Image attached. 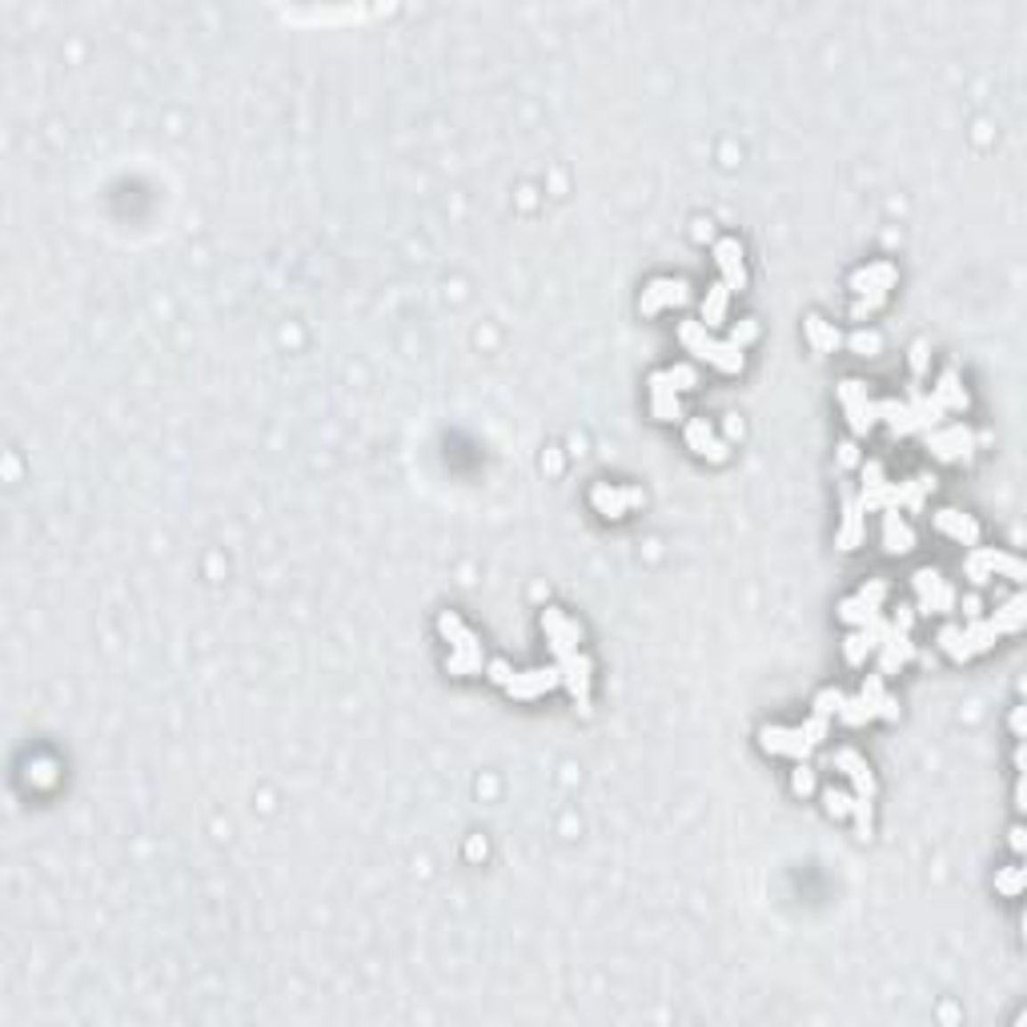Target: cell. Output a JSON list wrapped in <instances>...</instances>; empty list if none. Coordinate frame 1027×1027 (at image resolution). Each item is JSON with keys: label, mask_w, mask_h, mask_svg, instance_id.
I'll return each mask as SVG.
<instances>
[{"label": "cell", "mask_w": 1027, "mask_h": 1027, "mask_svg": "<svg viewBox=\"0 0 1027 1027\" xmlns=\"http://www.w3.org/2000/svg\"><path fill=\"white\" fill-rule=\"evenodd\" d=\"M963 639H967V650H971V655H979V650H991V647H995L999 631H995L991 623H983V618H967V626H963Z\"/></svg>", "instance_id": "obj_33"}, {"label": "cell", "mask_w": 1027, "mask_h": 1027, "mask_svg": "<svg viewBox=\"0 0 1027 1027\" xmlns=\"http://www.w3.org/2000/svg\"><path fill=\"white\" fill-rule=\"evenodd\" d=\"M558 674H562V687L570 690V698L578 703V711L583 714H591V674H594V666H591V658L586 655H566V658H558Z\"/></svg>", "instance_id": "obj_8"}, {"label": "cell", "mask_w": 1027, "mask_h": 1027, "mask_svg": "<svg viewBox=\"0 0 1027 1027\" xmlns=\"http://www.w3.org/2000/svg\"><path fill=\"white\" fill-rule=\"evenodd\" d=\"M859 599H867V602H875V607H879V602L887 599V583H883V578H871V583L859 591Z\"/></svg>", "instance_id": "obj_45"}, {"label": "cell", "mask_w": 1027, "mask_h": 1027, "mask_svg": "<svg viewBox=\"0 0 1027 1027\" xmlns=\"http://www.w3.org/2000/svg\"><path fill=\"white\" fill-rule=\"evenodd\" d=\"M935 490V477L931 474H915L907 477V482L895 485V509L907 506V509H923V501H927V493Z\"/></svg>", "instance_id": "obj_25"}, {"label": "cell", "mask_w": 1027, "mask_h": 1027, "mask_svg": "<svg viewBox=\"0 0 1027 1027\" xmlns=\"http://www.w3.org/2000/svg\"><path fill=\"white\" fill-rule=\"evenodd\" d=\"M851 815H855V823H859V835H871V799H859L855 795V803H851Z\"/></svg>", "instance_id": "obj_44"}, {"label": "cell", "mask_w": 1027, "mask_h": 1027, "mask_svg": "<svg viewBox=\"0 0 1027 1027\" xmlns=\"http://www.w3.org/2000/svg\"><path fill=\"white\" fill-rule=\"evenodd\" d=\"M706 362H711L714 370H722V373H738L746 357H743V346H735V341H711Z\"/></svg>", "instance_id": "obj_30"}, {"label": "cell", "mask_w": 1027, "mask_h": 1027, "mask_svg": "<svg viewBox=\"0 0 1027 1027\" xmlns=\"http://www.w3.org/2000/svg\"><path fill=\"white\" fill-rule=\"evenodd\" d=\"M843 341H847V346L855 349L859 357H875V354H879V349H883V338H879V333H875V330H855V333H851V338H843Z\"/></svg>", "instance_id": "obj_38"}, {"label": "cell", "mask_w": 1027, "mask_h": 1027, "mask_svg": "<svg viewBox=\"0 0 1027 1027\" xmlns=\"http://www.w3.org/2000/svg\"><path fill=\"white\" fill-rule=\"evenodd\" d=\"M903 402H907V410H911V418H915V429H919V434H927V429H939V418H943V413H947L943 405H939V402H935V397H931V394H923L919 386H911V389H907V397H903Z\"/></svg>", "instance_id": "obj_19"}, {"label": "cell", "mask_w": 1027, "mask_h": 1027, "mask_svg": "<svg viewBox=\"0 0 1027 1027\" xmlns=\"http://www.w3.org/2000/svg\"><path fill=\"white\" fill-rule=\"evenodd\" d=\"M1023 623H1027V602H1023V599H1007L999 610H995V618H991V626H995L999 634H1015Z\"/></svg>", "instance_id": "obj_31"}, {"label": "cell", "mask_w": 1027, "mask_h": 1027, "mask_svg": "<svg viewBox=\"0 0 1027 1027\" xmlns=\"http://www.w3.org/2000/svg\"><path fill=\"white\" fill-rule=\"evenodd\" d=\"M714 265H719L722 285H727V289H743V285H746L743 245H738L735 237H722V241H714Z\"/></svg>", "instance_id": "obj_14"}, {"label": "cell", "mask_w": 1027, "mask_h": 1027, "mask_svg": "<svg viewBox=\"0 0 1027 1027\" xmlns=\"http://www.w3.org/2000/svg\"><path fill=\"white\" fill-rule=\"evenodd\" d=\"M939 647H943V655L947 658H955V663H967L971 658V650H967V639H963V626H955V623H947L943 631H939Z\"/></svg>", "instance_id": "obj_34"}, {"label": "cell", "mask_w": 1027, "mask_h": 1027, "mask_svg": "<svg viewBox=\"0 0 1027 1027\" xmlns=\"http://www.w3.org/2000/svg\"><path fill=\"white\" fill-rule=\"evenodd\" d=\"M754 333H759L754 322H738L735 330H730V341H735V346H746V341H754Z\"/></svg>", "instance_id": "obj_47"}, {"label": "cell", "mask_w": 1027, "mask_h": 1027, "mask_svg": "<svg viewBox=\"0 0 1027 1027\" xmlns=\"http://www.w3.org/2000/svg\"><path fill=\"white\" fill-rule=\"evenodd\" d=\"M666 381H671V386L682 394V389H695V386H698V373H695V365L679 362V365H671V370H666Z\"/></svg>", "instance_id": "obj_40"}, {"label": "cell", "mask_w": 1027, "mask_h": 1027, "mask_svg": "<svg viewBox=\"0 0 1027 1027\" xmlns=\"http://www.w3.org/2000/svg\"><path fill=\"white\" fill-rule=\"evenodd\" d=\"M791 787H795L799 795H811V791H815V770H811V767H799V770H795V778H791Z\"/></svg>", "instance_id": "obj_46"}, {"label": "cell", "mask_w": 1027, "mask_h": 1027, "mask_svg": "<svg viewBox=\"0 0 1027 1027\" xmlns=\"http://www.w3.org/2000/svg\"><path fill=\"white\" fill-rule=\"evenodd\" d=\"M679 341H682V346H687L695 357H703V362H706V354H711V341H714V338H711V330H706L703 322H682V325H679Z\"/></svg>", "instance_id": "obj_32"}, {"label": "cell", "mask_w": 1027, "mask_h": 1027, "mask_svg": "<svg viewBox=\"0 0 1027 1027\" xmlns=\"http://www.w3.org/2000/svg\"><path fill=\"white\" fill-rule=\"evenodd\" d=\"M835 714H839V719L847 722V727H863V722H871V719H875L871 706L863 703V695H855V698L843 695V703H839V711H835Z\"/></svg>", "instance_id": "obj_36"}, {"label": "cell", "mask_w": 1027, "mask_h": 1027, "mask_svg": "<svg viewBox=\"0 0 1027 1027\" xmlns=\"http://www.w3.org/2000/svg\"><path fill=\"white\" fill-rule=\"evenodd\" d=\"M759 746L767 754H787V759H807L815 746L803 738L799 727H762L759 730Z\"/></svg>", "instance_id": "obj_11"}, {"label": "cell", "mask_w": 1027, "mask_h": 1027, "mask_svg": "<svg viewBox=\"0 0 1027 1027\" xmlns=\"http://www.w3.org/2000/svg\"><path fill=\"white\" fill-rule=\"evenodd\" d=\"M687 445L698 453V458H706V461H722V458H727V442L714 434L706 418L687 421Z\"/></svg>", "instance_id": "obj_16"}, {"label": "cell", "mask_w": 1027, "mask_h": 1027, "mask_svg": "<svg viewBox=\"0 0 1027 1027\" xmlns=\"http://www.w3.org/2000/svg\"><path fill=\"white\" fill-rule=\"evenodd\" d=\"M839 703H843V690L827 687V690H819V695H815V711H811V714H823V719H831V714L839 711Z\"/></svg>", "instance_id": "obj_42"}, {"label": "cell", "mask_w": 1027, "mask_h": 1027, "mask_svg": "<svg viewBox=\"0 0 1027 1027\" xmlns=\"http://www.w3.org/2000/svg\"><path fill=\"white\" fill-rule=\"evenodd\" d=\"M863 514H867V509L859 506V498H847V506H843V522H839V534H835V546H839V550H855V546L863 542V534H867Z\"/></svg>", "instance_id": "obj_22"}, {"label": "cell", "mask_w": 1027, "mask_h": 1027, "mask_svg": "<svg viewBox=\"0 0 1027 1027\" xmlns=\"http://www.w3.org/2000/svg\"><path fill=\"white\" fill-rule=\"evenodd\" d=\"M891 285H895V265H887V261H875V265L859 269V273L851 277V289L859 293V301H855V309H851V314H855V317H867L871 309H879Z\"/></svg>", "instance_id": "obj_3"}, {"label": "cell", "mask_w": 1027, "mask_h": 1027, "mask_svg": "<svg viewBox=\"0 0 1027 1027\" xmlns=\"http://www.w3.org/2000/svg\"><path fill=\"white\" fill-rule=\"evenodd\" d=\"M807 341L819 349V354H835V349L843 346V333L835 330L831 322H823V317H807Z\"/></svg>", "instance_id": "obj_29"}, {"label": "cell", "mask_w": 1027, "mask_h": 1027, "mask_svg": "<svg viewBox=\"0 0 1027 1027\" xmlns=\"http://www.w3.org/2000/svg\"><path fill=\"white\" fill-rule=\"evenodd\" d=\"M963 575H967L975 586L991 583L995 575L1011 578V583H1023V578H1027V566L1015 558V554H1007V550H991V546H971L967 562H963Z\"/></svg>", "instance_id": "obj_2"}, {"label": "cell", "mask_w": 1027, "mask_h": 1027, "mask_svg": "<svg viewBox=\"0 0 1027 1027\" xmlns=\"http://www.w3.org/2000/svg\"><path fill=\"white\" fill-rule=\"evenodd\" d=\"M935 530H943L947 538L963 546H979V522L963 509H935Z\"/></svg>", "instance_id": "obj_17"}, {"label": "cell", "mask_w": 1027, "mask_h": 1027, "mask_svg": "<svg viewBox=\"0 0 1027 1027\" xmlns=\"http://www.w3.org/2000/svg\"><path fill=\"white\" fill-rule=\"evenodd\" d=\"M867 655H875V647H871V639H867L863 631H855V634H847V639H843V658H847L851 666H859Z\"/></svg>", "instance_id": "obj_37"}, {"label": "cell", "mask_w": 1027, "mask_h": 1027, "mask_svg": "<svg viewBox=\"0 0 1027 1027\" xmlns=\"http://www.w3.org/2000/svg\"><path fill=\"white\" fill-rule=\"evenodd\" d=\"M542 631H546V642H550L554 658L575 655L578 642H583V631H578V623H570V618L562 615L558 607H546V610H542Z\"/></svg>", "instance_id": "obj_9"}, {"label": "cell", "mask_w": 1027, "mask_h": 1027, "mask_svg": "<svg viewBox=\"0 0 1027 1027\" xmlns=\"http://www.w3.org/2000/svg\"><path fill=\"white\" fill-rule=\"evenodd\" d=\"M875 413H879V418L887 421L891 434H899V437L919 434V429H915L911 410H907V402H899V397H887V402H875Z\"/></svg>", "instance_id": "obj_24"}, {"label": "cell", "mask_w": 1027, "mask_h": 1027, "mask_svg": "<svg viewBox=\"0 0 1027 1027\" xmlns=\"http://www.w3.org/2000/svg\"><path fill=\"white\" fill-rule=\"evenodd\" d=\"M650 410H655V418H663V421L682 418L679 389L666 381V370H663V373H650Z\"/></svg>", "instance_id": "obj_20"}, {"label": "cell", "mask_w": 1027, "mask_h": 1027, "mask_svg": "<svg viewBox=\"0 0 1027 1027\" xmlns=\"http://www.w3.org/2000/svg\"><path fill=\"white\" fill-rule=\"evenodd\" d=\"M935 397L943 410H967V389H963V381H959V373L955 370H943L939 373V386H935Z\"/></svg>", "instance_id": "obj_26"}, {"label": "cell", "mask_w": 1027, "mask_h": 1027, "mask_svg": "<svg viewBox=\"0 0 1027 1027\" xmlns=\"http://www.w3.org/2000/svg\"><path fill=\"white\" fill-rule=\"evenodd\" d=\"M827 722H831V719H823V714H811V719L799 727V730H803V738H807L811 746H819V743L827 738Z\"/></svg>", "instance_id": "obj_43"}, {"label": "cell", "mask_w": 1027, "mask_h": 1027, "mask_svg": "<svg viewBox=\"0 0 1027 1027\" xmlns=\"http://www.w3.org/2000/svg\"><path fill=\"white\" fill-rule=\"evenodd\" d=\"M979 610H983L979 594H967V599H963V615H967V618H979Z\"/></svg>", "instance_id": "obj_53"}, {"label": "cell", "mask_w": 1027, "mask_h": 1027, "mask_svg": "<svg viewBox=\"0 0 1027 1027\" xmlns=\"http://www.w3.org/2000/svg\"><path fill=\"white\" fill-rule=\"evenodd\" d=\"M591 501H594V509H599L602 518H623V514H631L634 506L647 501V493H642L639 485H607V482H599L591 490Z\"/></svg>", "instance_id": "obj_6"}, {"label": "cell", "mask_w": 1027, "mask_h": 1027, "mask_svg": "<svg viewBox=\"0 0 1027 1027\" xmlns=\"http://www.w3.org/2000/svg\"><path fill=\"white\" fill-rule=\"evenodd\" d=\"M1011 847L1023 851V827H1015V831H1011Z\"/></svg>", "instance_id": "obj_54"}, {"label": "cell", "mask_w": 1027, "mask_h": 1027, "mask_svg": "<svg viewBox=\"0 0 1027 1027\" xmlns=\"http://www.w3.org/2000/svg\"><path fill=\"white\" fill-rule=\"evenodd\" d=\"M875 655H879V674H899V671H903V666L915 658V647H911V639H907V634L891 631L887 639L879 642V650H875Z\"/></svg>", "instance_id": "obj_18"}, {"label": "cell", "mask_w": 1027, "mask_h": 1027, "mask_svg": "<svg viewBox=\"0 0 1027 1027\" xmlns=\"http://www.w3.org/2000/svg\"><path fill=\"white\" fill-rule=\"evenodd\" d=\"M911 583H915V591H919V610H927V615H951L955 610V586L947 583L935 566L915 570Z\"/></svg>", "instance_id": "obj_4"}, {"label": "cell", "mask_w": 1027, "mask_h": 1027, "mask_svg": "<svg viewBox=\"0 0 1027 1027\" xmlns=\"http://www.w3.org/2000/svg\"><path fill=\"white\" fill-rule=\"evenodd\" d=\"M859 695H863V703L871 706L875 719H887V722L899 719V698L887 695V687H883V674H867V679H863V690H859Z\"/></svg>", "instance_id": "obj_21"}, {"label": "cell", "mask_w": 1027, "mask_h": 1027, "mask_svg": "<svg viewBox=\"0 0 1027 1027\" xmlns=\"http://www.w3.org/2000/svg\"><path fill=\"white\" fill-rule=\"evenodd\" d=\"M911 623H915V607H899V610H895V623H891V631L907 634V631H911Z\"/></svg>", "instance_id": "obj_49"}, {"label": "cell", "mask_w": 1027, "mask_h": 1027, "mask_svg": "<svg viewBox=\"0 0 1027 1027\" xmlns=\"http://www.w3.org/2000/svg\"><path fill=\"white\" fill-rule=\"evenodd\" d=\"M687 301H690L687 281H679V277H658V281H650L647 289H642L639 309L650 317V314H658V309H666V306H687Z\"/></svg>", "instance_id": "obj_10"}, {"label": "cell", "mask_w": 1027, "mask_h": 1027, "mask_svg": "<svg viewBox=\"0 0 1027 1027\" xmlns=\"http://www.w3.org/2000/svg\"><path fill=\"white\" fill-rule=\"evenodd\" d=\"M1011 727H1015V735H1023V711L1011 714Z\"/></svg>", "instance_id": "obj_55"}, {"label": "cell", "mask_w": 1027, "mask_h": 1027, "mask_svg": "<svg viewBox=\"0 0 1027 1027\" xmlns=\"http://www.w3.org/2000/svg\"><path fill=\"white\" fill-rule=\"evenodd\" d=\"M839 402H843V413H847L851 434H867V429L879 421V413H875V402H871V394H867L863 381H855V378L839 381Z\"/></svg>", "instance_id": "obj_5"}, {"label": "cell", "mask_w": 1027, "mask_h": 1027, "mask_svg": "<svg viewBox=\"0 0 1027 1027\" xmlns=\"http://www.w3.org/2000/svg\"><path fill=\"white\" fill-rule=\"evenodd\" d=\"M859 506L863 509H895V482H887L879 461H867L863 466V493H859Z\"/></svg>", "instance_id": "obj_12"}, {"label": "cell", "mask_w": 1027, "mask_h": 1027, "mask_svg": "<svg viewBox=\"0 0 1027 1027\" xmlns=\"http://www.w3.org/2000/svg\"><path fill=\"white\" fill-rule=\"evenodd\" d=\"M29 778H33V783H53V762H33Z\"/></svg>", "instance_id": "obj_52"}, {"label": "cell", "mask_w": 1027, "mask_h": 1027, "mask_svg": "<svg viewBox=\"0 0 1027 1027\" xmlns=\"http://www.w3.org/2000/svg\"><path fill=\"white\" fill-rule=\"evenodd\" d=\"M883 546H887V554H911L915 550V530L899 518V509H887V514H883Z\"/></svg>", "instance_id": "obj_23"}, {"label": "cell", "mask_w": 1027, "mask_h": 1027, "mask_svg": "<svg viewBox=\"0 0 1027 1027\" xmlns=\"http://www.w3.org/2000/svg\"><path fill=\"white\" fill-rule=\"evenodd\" d=\"M927 450L935 453L939 461H959V458H971L975 450V434L967 426H943V429H927Z\"/></svg>", "instance_id": "obj_7"}, {"label": "cell", "mask_w": 1027, "mask_h": 1027, "mask_svg": "<svg viewBox=\"0 0 1027 1027\" xmlns=\"http://www.w3.org/2000/svg\"><path fill=\"white\" fill-rule=\"evenodd\" d=\"M875 615H879V607H875V602H867V599H859V594H855V599H843V602H839V618H843L847 626H863V623H871Z\"/></svg>", "instance_id": "obj_35"}, {"label": "cell", "mask_w": 1027, "mask_h": 1027, "mask_svg": "<svg viewBox=\"0 0 1027 1027\" xmlns=\"http://www.w3.org/2000/svg\"><path fill=\"white\" fill-rule=\"evenodd\" d=\"M911 370L915 373L927 370V346H923V341H915V346H911Z\"/></svg>", "instance_id": "obj_50"}, {"label": "cell", "mask_w": 1027, "mask_h": 1027, "mask_svg": "<svg viewBox=\"0 0 1027 1027\" xmlns=\"http://www.w3.org/2000/svg\"><path fill=\"white\" fill-rule=\"evenodd\" d=\"M509 674H514V671H509L506 658H493V663H490V679H493V682H501V687H506Z\"/></svg>", "instance_id": "obj_51"}, {"label": "cell", "mask_w": 1027, "mask_h": 1027, "mask_svg": "<svg viewBox=\"0 0 1027 1027\" xmlns=\"http://www.w3.org/2000/svg\"><path fill=\"white\" fill-rule=\"evenodd\" d=\"M835 767H839L843 775L855 783V795H859V799H871V795H875V775H871V767H867V759H863L859 751H851V746L835 751Z\"/></svg>", "instance_id": "obj_15"}, {"label": "cell", "mask_w": 1027, "mask_h": 1027, "mask_svg": "<svg viewBox=\"0 0 1027 1027\" xmlns=\"http://www.w3.org/2000/svg\"><path fill=\"white\" fill-rule=\"evenodd\" d=\"M370 12H381V9H357V4H346V9H285L281 17H289V20H357V17H370Z\"/></svg>", "instance_id": "obj_27"}, {"label": "cell", "mask_w": 1027, "mask_h": 1027, "mask_svg": "<svg viewBox=\"0 0 1027 1027\" xmlns=\"http://www.w3.org/2000/svg\"><path fill=\"white\" fill-rule=\"evenodd\" d=\"M554 687H562V674H558V666H538V671H514L506 679V690L514 698H538V695H546V690H554Z\"/></svg>", "instance_id": "obj_13"}, {"label": "cell", "mask_w": 1027, "mask_h": 1027, "mask_svg": "<svg viewBox=\"0 0 1027 1027\" xmlns=\"http://www.w3.org/2000/svg\"><path fill=\"white\" fill-rule=\"evenodd\" d=\"M437 631H442L445 642H450V663H445L450 674H477L482 671V642L474 639V631H469L453 610H445V615L437 618Z\"/></svg>", "instance_id": "obj_1"}, {"label": "cell", "mask_w": 1027, "mask_h": 1027, "mask_svg": "<svg viewBox=\"0 0 1027 1027\" xmlns=\"http://www.w3.org/2000/svg\"><path fill=\"white\" fill-rule=\"evenodd\" d=\"M1027 883V871L1023 867H1003L999 875H995V891H1003V895H1019Z\"/></svg>", "instance_id": "obj_39"}, {"label": "cell", "mask_w": 1027, "mask_h": 1027, "mask_svg": "<svg viewBox=\"0 0 1027 1027\" xmlns=\"http://www.w3.org/2000/svg\"><path fill=\"white\" fill-rule=\"evenodd\" d=\"M727 301H730V289L722 281L706 285V298H703V325H706V330L727 322Z\"/></svg>", "instance_id": "obj_28"}, {"label": "cell", "mask_w": 1027, "mask_h": 1027, "mask_svg": "<svg viewBox=\"0 0 1027 1027\" xmlns=\"http://www.w3.org/2000/svg\"><path fill=\"white\" fill-rule=\"evenodd\" d=\"M823 803H827V815L831 819H843V815H851V803H855V795H847V791H823Z\"/></svg>", "instance_id": "obj_41"}, {"label": "cell", "mask_w": 1027, "mask_h": 1027, "mask_svg": "<svg viewBox=\"0 0 1027 1027\" xmlns=\"http://www.w3.org/2000/svg\"><path fill=\"white\" fill-rule=\"evenodd\" d=\"M839 466H843V469L859 466V445L851 442V437H847V442H839Z\"/></svg>", "instance_id": "obj_48"}]
</instances>
